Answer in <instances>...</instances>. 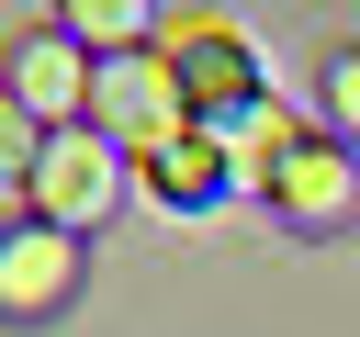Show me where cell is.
I'll return each mask as SVG.
<instances>
[{
  "label": "cell",
  "mask_w": 360,
  "mask_h": 337,
  "mask_svg": "<svg viewBox=\"0 0 360 337\" xmlns=\"http://www.w3.org/2000/svg\"><path fill=\"white\" fill-rule=\"evenodd\" d=\"M248 191L281 213V225H304V236H338V225H360V146H338L326 124H292L259 168H248Z\"/></svg>",
  "instance_id": "cell-1"
},
{
  "label": "cell",
  "mask_w": 360,
  "mask_h": 337,
  "mask_svg": "<svg viewBox=\"0 0 360 337\" xmlns=\"http://www.w3.org/2000/svg\"><path fill=\"white\" fill-rule=\"evenodd\" d=\"M158 56H169L191 124H248L259 112V45L225 11H158Z\"/></svg>",
  "instance_id": "cell-2"
},
{
  "label": "cell",
  "mask_w": 360,
  "mask_h": 337,
  "mask_svg": "<svg viewBox=\"0 0 360 337\" xmlns=\"http://www.w3.org/2000/svg\"><path fill=\"white\" fill-rule=\"evenodd\" d=\"M112 191H124V146H101L90 124L45 135L34 168H22V213H45L56 236H90V225L112 213Z\"/></svg>",
  "instance_id": "cell-3"
},
{
  "label": "cell",
  "mask_w": 360,
  "mask_h": 337,
  "mask_svg": "<svg viewBox=\"0 0 360 337\" xmlns=\"http://www.w3.org/2000/svg\"><path fill=\"white\" fill-rule=\"evenodd\" d=\"M0 101H11L34 135L90 124V56H79V34H68V22H22V34L0 45Z\"/></svg>",
  "instance_id": "cell-4"
},
{
  "label": "cell",
  "mask_w": 360,
  "mask_h": 337,
  "mask_svg": "<svg viewBox=\"0 0 360 337\" xmlns=\"http://www.w3.org/2000/svg\"><path fill=\"white\" fill-rule=\"evenodd\" d=\"M90 281V236H56L45 213L0 225V326H56Z\"/></svg>",
  "instance_id": "cell-5"
},
{
  "label": "cell",
  "mask_w": 360,
  "mask_h": 337,
  "mask_svg": "<svg viewBox=\"0 0 360 337\" xmlns=\"http://www.w3.org/2000/svg\"><path fill=\"white\" fill-rule=\"evenodd\" d=\"M135 180L169 202V213H202V202H225V191H248V168H236V146L214 135V124H180L169 146H146L135 157Z\"/></svg>",
  "instance_id": "cell-6"
},
{
  "label": "cell",
  "mask_w": 360,
  "mask_h": 337,
  "mask_svg": "<svg viewBox=\"0 0 360 337\" xmlns=\"http://www.w3.org/2000/svg\"><path fill=\"white\" fill-rule=\"evenodd\" d=\"M315 101H326V135L360 146V45H326L315 56Z\"/></svg>",
  "instance_id": "cell-7"
}]
</instances>
